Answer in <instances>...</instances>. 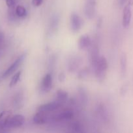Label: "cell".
I'll list each match as a JSON object with an SVG mask.
<instances>
[{
    "instance_id": "8",
    "label": "cell",
    "mask_w": 133,
    "mask_h": 133,
    "mask_svg": "<svg viewBox=\"0 0 133 133\" xmlns=\"http://www.w3.org/2000/svg\"><path fill=\"white\" fill-rule=\"evenodd\" d=\"M82 62V59L78 56H72L68 59L67 67L69 71H74L78 68Z\"/></svg>"
},
{
    "instance_id": "20",
    "label": "cell",
    "mask_w": 133,
    "mask_h": 133,
    "mask_svg": "<svg viewBox=\"0 0 133 133\" xmlns=\"http://www.w3.org/2000/svg\"><path fill=\"white\" fill-rule=\"evenodd\" d=\"M120 64H121V72L122 76H124L126 74V57L125 53H123L120 59Z\"/></svg>"
},
{
    "instance_id": "16",
    "label": "cell",
    "mask_w": 133,
    "mask_h": 133,
    "mask_svg": "<svg viewBox=\"0 0 133 133\" xmlns=\"http://www.w3.org/2000/svg\"><path fill=\"white\" fill-rule=\"evenodd\" d=\"M78 96H79L80 100L82 104L84 106L87 105V102H88V97H87V92L85 88L83 87H80L78 89Z\"/></svg>"
},
{
    "instance_id": "13",
    "label": "cell",
    "mask_w": 133,
    "mask_h": 133,
    "mask_svg": "<svg viewBox=\"0 0 133 133\" xmlns=\"http://www.w3.org/2000/svg\"><path fill=\"white\" fill-rule=\"evenodd\" d=\"M59 23V17L57 15L53 16L50 19V22L48 27V35H52L57 31Z\"/></svg>"
},
{
    "instance_id": "11",
    "label": "cell",
    "mask_w": 133,
    "mask_h": 133,
    "mask_svg": "<svg viewBox=\"0 0 133 133\" xmlns=\"http://www.w3.org/2000/svg\"><path fill=\"white\" fill-rule=\"evenodd\" d=\"M91 44V40L87 35H83L79 38L78 41V47L80 50L88 49Z\"/></svg>"
},
{
    "instance_id": "27",
    "label": "cell",
    "mask_w": 133,
    "mask_h": 133,
    "mask_svg": "<svg viewBox=\"0 0 133 133\" xmlns=\"http://www.w3.org/2000/svg\"><path fill=\"white\" fill-rule=\"evenodd\" d=\"M58 80L60 82H64L65 80V74L63 72H61L58 75Z\"/></svg>"
},
{
    "instance_id": "17",
    "label": "cell",
    "mask_w": 133,
    "mask_h": 133,
    "mask_svg": "<svg viewBox=\"0 0 133 133\" xmlns=\"http://www.w3.org/2000/svg\"><path fill=\"white\" fill-rule=\"evenodd\" d=\"M57 100L61 103H63L66 101L68 98V93L65 90L62 89H59L56 92Z\"/></svg>"
},
{
    "instance_id": "1",
    "label": "cell",
    "mask_w": 133,
    "mask_h": 133,
    "mask_svg": "<svg viewBox=\"0 0 133 133\" xmlns=\"http://www.w3.org/2000/svg\"><path fill=\"white\" fill-rule=\"evenodd\" d=\"M96 79L102 82L104 80L108 69V62L104 56H100L93 66Z\"/></svg>"
},
{
    "instance_id": "6",
    "label": "cell",
    "mask_w": 133,
    "mask_h": 133,
    "mask_svg": "<svg viewBox=\"0 0 133 133\" xmlns=\"http://www.w3.org/2000/svg\"><path fill=\"white\" fill-rule=\"evenodd\" d=\"M89 49V62L91 63V66L93 67L95 66V63L97 61L98 58L100 57L99 56V47L96 44H92L91 43Z\"/></svg>"
},
{
    "instance_id": "28",
    "label": "cell",
    "mask_w": 133,
    "mask_h": 133,
    "mask_svg": "<svg viewBox=\"0 0 133 133\" xmlns=\"http://www.w3.org/2000/svg\"><path fill=\"white\" fill-rule=\"evenodd\" d=\"M126 0H119V4L121 6H123V5L125 4V3L126 2Z\"/></svg>"
},
{
    "instance_id": "26",
    "label": "cell",
    "mask_w": 133,
    "mask_h": 133,
    "mask_svg": "<svg viewBox=\"0 0 133 133\" xmlns=\"http://www.w3.org/2000/svg\"><path fill=\"white\" fill-rule=\"evenodd\" d=\"M4 41H5V36L3 32L0 31V48H1L2 45H3Z\"/></svg>"
},
{
    "instance_id": "10",
    "label": "cell",
    "mask_w": 133,
    "mask_h": 133,
    "mask_svg": "<svg viewBox=\"0 0 133 133\" xmlns=\"http://www.w3.org/2000/svg\"><path fill=\"white\" fill-rule=\"evenodd\" d=\"M130 5L129 4H127L125 6L123 11V21L122 23L124 27L126 28L129 26L131 20L132 13H131V9H130Z\"/></svg>"
},
{
    "instance_id": "21",
    "label": "cell",
    "mask_w": 133,
    "mask_h": 133,
    "mask_svg": "<svg viewBox=\"0 0 133 133\" xmlns=\"http://www.w3.org/2000/svg\"><path fill=\"white\" fill-rule=\"evenodd\" d=\"M21 74H22V71H18V72L16 73V74L13 75L11 80H10V83H9V87H10V88L14 87V86L18 83V82L19 81L20 78Z\"/></svg>"
},
{
    "instance_id": "25",
    "label": "cell",
    "mask_w": 133,
    "mask_h": 133,
    "mask_svg": "<svg viewBox=\"0 0 133 133\" xmlns=\"http://www.w3.org/2000/svg\"><path fill=\"white\" fill-rule=\"evenodd\" d=\"M43 0H32V4L34 6H39L42 5Z\"/></svg>"
},
{
    "instance_id": "12",
    "label": "cell",
    "mask_w": 133,
    "mask_h": 133,
    "mask_svg": "<svg viewBox=\"0 0 133 133\" xmlns=\"http://www.w3.org/2000/svg\"><path fill=\"white\" fill-rule=\"evenodd\" d=\"M73 116H74V114L72 110H66L55 116L53 118L56 121H65L70 120L73 118Z\"/></svg>"
},
{
    "instance_id": "4",
    "label": "cell",
    "mask_w": 133,
    "mask_h": 133,
    "mask_svg": "<svg viewBox=\"0 0 133 133\" xmlns=\"http://www.w3.org/2000/svg\"><path fill=\"white\" fill-rule=\"evenodd\" d=\"M83 25V20L82 18L75 12H72L70 16V27L74 32H76L80 30Z\"/></svg>"
},
{
    "instance_id": "14",
    "label": "cell",
    "mask_w": 133,
    "mask_h": 133,
    "mask_svg": "<svg viewBox=\"0 0 133 133\" xmlns=\"http://www.w3.org/2000/svg\"><path fill=\"white\" fill-rule=\"evenodd\" d=\"M48 121V116L46 114L45 112H38L37 113L33 116V122L34 123L37 125H43L46 123Z\"/></svg>"
},
{
    "instance_id": "7",
    "label": "cell",
    "mask_w": 133,
    "mask_h": 133,
    "mask_svg": "<svg viewBox=\"0 0 133 133\" xmlns=\"http://www.w3.org/2000/svg\"><path fill=\"white\" fill-rule=\"evenodd\" d=\"M95 0H87L86 2L84 7V14L88 19H91L95 16Z\"/></svg>"
},
{
    "instance_id": "5",
    "label": "cell",
    "mask_w": 133,
    "mask_h": 133,
    "mask_svg": "<svg viewBox=\"0 0 133 133\" xmlns=\"http://www.w3.org/2000/svg\"><path fill=\"white\" fill-rule=\"evenodd\" d=\"M61 103L59 102V101H53V102L43 104V105H40L39 107L37 109L38 112H53L54 110H57V109L59 108L61 106Z\"/></svg>"
},
{
    "instance_id": "23",
    "label": "cell",
    "mask_w": 133,
    "mask_h": 133,
    "mask_svg": "<svg viewBox=\"0 0 133 133\" xmlns=\"http://www.w3.org/2000/svg\"><path fill=\"white\" fill-rule=\"evenodd\" d=\"M89 75L88 68H83L78 72V77L80 79H83L87 77Z\"/></svg>"
},
{
    "instance_id": "24",
    "label": "cell",
    "mask_w": 133,
    "mask_h": 133,
    "mask_svg": "<svg viewBox=\"0 0 133 133\" xmlns=\"http://www.w3.org/2000/svg\"><path fill=\"white\" fill-rule=\"evenodd\" d=\"M5 2H6V5L8 6V8L10 9V8L14 7L16 0H5Z\"/></svg>"
},
{
    "instance_id": "15",
    "label": "cell",
    "mask_w": 133,
    "mask_h": 133,
    "mask_svg": "<svg viewBox=\"0 0 133 133\" xmlns=\"http://www.w3.org/2000/svg\"><path fill=\"white\" fill-rule=\"evenodd\" d=\"M12 116V110H4L0 114V129L5 130L7 123Z\"/></svg>"
},
{
    "instance_id": "22",
    "label": "cell",
    "mask_w": 133,
    "mask_h": 133,
    "mask_svg": "<svg viewBox=\"0 0 133 133\" xmlns=\"http://www.w3.org/2000/svg\"><path fill=\"white\" fill-rule=\"evenodd\" d=\"M70 129L73 132H83V129H82V125L79 123V122H74L71 125Z\"/></svg>"
},
{
    "instance_id": "18",
    "label": "cell",
    "mask_w": 133,
    "mask_h": 133,
    "mask_svg": "<svg viewBox=\"0 0 133 133\" xmlns=\"http://www.w3.org/2000/svg\"><path fill=\"white\" fill-rule=\"evenodd\" d=\"M14 105L20 109L23 105V95L22 93H18L14 98Z\"/></svg>"
},
{
    "instance_id": "29",
    "label": "cell",
    "mask_w": 133,
    "mask_h": 133,
    "mask_svg": "<svg viewBox=\"0 0 133 133\" xmlns=\"http://www.w3.org/2000/svg\"><path fill=\"white\" fill-rule=\"evenodd\" d=\"M129 5H130V6H132V5H133V0H129Z\"/></svg>"
},
{
    "instance_id": "3",
    "label": "cell",
    "mask_w": 133,
    "mask_h": 133,
    "mask_svg": "<svg viewBox=\"0 0 133 133\" xmlns=\"http://www.w3.org/2000/svg\"><path fill=\"white\" fill-rule=\"evenodd\" d=\"M24 122L25 118L23 116L21 115V114H16V115L11 116L7 123L5 130L21 127L24 123Z\"/></svg>"
},
{
    "instance_id": "9",
    "label": "cell",
    "mask_w": 133,
    "mask_h": 133,
    "mask_svg": "<svg viewBox=\"0 0 133 133\" xmlns=\"http://www.w3.org/2000/svg\"><path fill=\"white\" fill-rule=\"evenodd\" d=\"M52 87V77L50 74H46L43 78L40 89L43 92H49Z\"/></svg>"
},
{
    "instance_id": "19",
    "label": "cell",
    "mask_w": 133,
    "mask_h": 133,
    "mask_svg": "<svg viewBox=\"0 0 133 133\" xmlns=\"http://www.w3.org/2000/svg\"><path fill=\"white\" fill-rule=\"evenodd\" d=\"M15 12L17 16L19 18H23L26 17L27 15V10L26 8L22 5H18L15 8Z\"/></svg>"
},
{
    "instance_id": "2",
    "label": "cell",
    "mask_w": 133,
    "mask_h": 133,
    "mask_svg": "<svg viewBox=\"0 0 133 133\" xmlns=\"http://www.w3.org/2000/svg\"><path fill=\"white\" fill-rule=\"evenodd\" d=\"M26 53H23L22 55L20 56L17 59H16L14 61V62L5 70L3 72V74L1 75V78L2 79H6V78L9 77L10 75H11L12 74H14L16 71L17 70V69L20 67L21 64H22V62L24 61L25 58H26Z\"/></svg>"
}]
</instances>
